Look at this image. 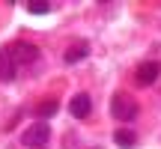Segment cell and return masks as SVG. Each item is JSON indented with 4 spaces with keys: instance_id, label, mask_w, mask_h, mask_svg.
<instances>
[{
    "instance_id": "2",
    "label": "cell",
    "mask_w": 161,
    "mask_h": 149,
    "mask_svg": "<svg viewBox=\"0 0 161 149\" xmlns=\"http://www.w3.org/2000/svg\"><path fill=\"white\" fill-rule=\"evenodd\" d=\"M48 137H51V128H48L45 122H33L30 128H24L21 143H24V146H30V149H36V146H45V143H48Z\"/></svg>"
},
{
    "instance_id": "4",
    "label": "cell",
    "mask_w": 161,
    "mask_h": 149,
    "mask_svg": "<svg viewBox=\"0 0 161 149\" xmlns=\"http://www.w3.org/2000/svg\"><path fill=\"white\" fill-rule=\"evenodd\" d=\"M90 110H92V98L86 96V92L72 96V102H69V113L75 116V119H86V116H90Z\"/></svg>"
},
{
    "instance_id": "7",
    "label": "cell",
    "mask_w": 161,
    "mask_h": 149,
    "mask_svg": "<svg viewBox=\"0 0 161 149\" xmlns=\"http://www.w3.org/2000/svg\"><path fill=\"white\" fill-rule=\"evenodd\" d=\"M86 54H90V45H86V42H75V45H72L69 51L63 54V63L72 66V63H78V60H84Z\"/></svg>"
},
{
    "instance_id": "8",
    "label": "cell",
    "mask_w": 161,
    "mask_h": 149,
    "mask_svg": "<svg viewBox=\"0 0 161 149\" xmlns=\"http://www.w3.org/2000/svg\"><path fill=\"white\" fill-rule=\"evenodd\" d=\"M114 143L119 146V149H134V134L128 131V128H119V131H114Z\"/></svg>"
},
{
    "instance_id": "6",
    "label": "cell",
    "mask_w": 161,
    "mask_h": 149,
    "mask_svg": "<svg viewBox=\"0 0 161 149\" xmlns=\"http://www.w3.org/2000/svg\"><path fill=\"white\" fill-rule=\"evenodd\" d=\"M15 72H18V66H15V60H12L9 48H0V80H12Z\"/></svg>"
},
{
    "instance_id": "5",
    "label": "cell",
    "mask_w": 161,
    "mask_h": 149,
    "mask_svg": "<svg viewBox=\"0 0 161 149\" xmlns=\"http://www.w3.org/2000/svg\"><path fill=\"white\" fill-rule=\"evenodd\" d=\"M158 74H161V63H155V60H146V63L137 66V84L149 86V84H155V80H158Z\"/></svg>"
},
{
    "instance_id": "9",
    "label": "cell",
    "mask_w": 161,
    "mask_h": 149,
    "mask_svg": "<svg viewBox=\"0 0 161 149\" xmlns=\"http://www.w3.org/2000/svg\"><path fill=\"white\" fill-rule=\"evenodd\" d=\"M57 110H60V104L54 102V98H51V102H42V104H39V110H36V113H39V122H42V119H51Z\"/></svg>"
},
{
    "instance_id": "10",
    "label": "cell",
    "mask_w": 161,
    "mask_h": 149,
    "mask_svg": "<svg viewBox=\"0 0 161 149\" xmlns=\"http://www.w3.org/2000/svg\"><path fill=\"white\" fill-rule=\"evenodd\" d=\"M48 9H51V3H45V0H42V3H36V0L27 3V12H33V15H45Z\"/></svg>"
},
{
    "instance_id": "1",
    "label": "cell",
    "mask_w": 161,
    "mask_h": 149,
    "mask_svg": "<svg viewBox=\"0 0 161 149\" xmlns=\"http://www.w3.org/2000/svg\"><path fill=\"white\" fill-rule=\"evenodd\" d=\"M110 113H114L116 119H122V122H131L134 116H137V102H134L131 96H125V92H116V96L110 98Z\"/></svg>"
},
{
    "instance_id": "3",
    "label": "cell",
    "mask_w": 161,
    "mask_h": 149,
    "mask_svg": "<svg viewBox=\"0 0 161 149\" xmlns=\"http://www.w3.org/2000/svg\"><path fill=\"white\" fill-rule=\"evenodd\" d=\"M9 54H12V60H15V66L36 63V60H39V48L30 45V42H12V45H9Z\"/></svg>"
}]
</instances>
